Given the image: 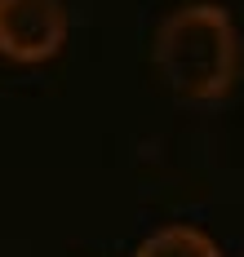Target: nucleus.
<instances>
[{"instance_id":"f03ea898","label":"nucleus","mask_w":244,"mask_h":257,"mask_svg":"<svg viewBox=\"0 0 244 257\" xmlns=\"http://www.w3.org/2000/svg\"><path fill=\"white\" fill-rule=\"evenodd\" d=\"M71 31L67 0H0V58L36 67L49 62Z\"/></svg>"},{"instance_id":"20e7f679","label":"nucleus","mask_w":244,"mask_h":257,"mask_svg":"<svg viewBox=\"0 0 244 257\" xmlns=\"http://www.w3.org/2000/svg\"><path fill=\"white\" fill-rule=\"evenodd\" d=\"M240 257H244V253H240Z\"/></svg>"},{"instance_id":"f257e3e1","label":"nucleus","mask_w":244,"mask_h":257,"mask_svg":"<svg viewBox=\"0 0 244 257\" xmlns=\"http://www.w3.org/2000/svg\"><path fill=\"white\" fill-rule=\"evenodd\" d=\"M151 58L178 98L217 102L240 80V31L222 5H182L156 27Z\"/></svg>"},{"instance_id":"7ed1b4c3","label":"nucleus","mask_w":244,"mask_h":257,"mask_svg":"<svg viewBox=\"0 0 244 257\" xmlns=\"http://www.w3.org/2000/svg\"><path fill=\"white\" fill-rule=\"evenodd\" d=\"M134 257H222V248L213 244L209 231L187 226V222H173V226L151 231L142 244H138Z\"/></svg>"}]
</instances>
